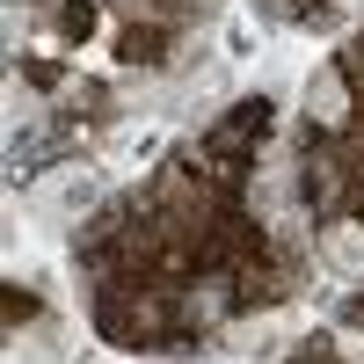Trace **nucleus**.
I'll use <instances>...</instances> for the list:
<instances>
[{
    "label": "nucleus",
    "mask_w": 364,
    "mask_h": 364,
    "mask_svg": "<svg viewBox=\"0 0 364 364\" xmlns=\"http://www.w3.org/2000/svg\"><path fill=\"white\" fill-rule=\"evenodd\" d=\"M343 109H350L343 73H336V66H321V73L306 80V117H314V124H343Z\"/></svg>",
    "instance_id": "2"
},
{
    "label": "nucleus",
    "mask_w": 364,
    "mask_h": 364,
    "mask_svg": "<svg viewBox=\"0 0 364 364\" xmlns=\"http://www.w3.org/2000/svg\"><path fill=\"white\" fill-rule=\"evenodd\" d=\"M255 204H262V211H269V219H277L284 233H299V211H291V182H284V154L269 161V175L255 182Z\"/></svg>",
    "instance_id": "3"
},
{
    "label": "nucleus",
    "mask_w": 364,
    "mask_h": 364,
    "mask_svg": "<svg viewBox=\"0 0 364 364\" xmlns=\"http://www.w3.org/2000/svg\"><path fill=\"white\" fill-rule=\"evenodd\" d=\"M321 248H328V262H336L343 277H357V284H364V226H336Z\"/></svg>",
    "instance_id": "4"
},
{
    "label": "nucleus",
    "mask_w": 364,
    "mask_h": 364,
    "mask_svg": "<svg viewBox=\"0 0 364 364\" xmlns=\"http://www.w3.org/2000/svg\"><path fill=\"white\" fill-rule=\"evenodd\" d=\"M87 197H95L87 168H58V175H44V190H37V219H44V226H66Z\"/></svg>",
    "instance_id": "1"
},
{
    "label": "nucleus",
    "mask_w": 364,
    "mask_h": 364,
    "mask_svg": "<svg viewBox=\"0 0 364 364\" xmlns=\"http://www.w3.org/2000/svg\"><path fill=\"white\" fill-rule=\"evenodd\" d=\"M343 8H357V15H364V0H343Z\"/></svg>",
    "instance_id": "5"
}]
</instances>
